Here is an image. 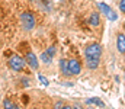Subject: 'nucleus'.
Segmentation results:
<instances>
[{
    "instance_id": "obj_1",
    "label": "nucleus",
    "mask_w": 125,
    "mask_h": 109,
    "mask_svg": "<svg viewBox=\"0 0 125 109\" xmlns=\"http://www.w3.org/2000/svg\"><path fill=\"white\" fill-rule=\"evenodd\" d=\"M21 22H22V26L25 28V31H31L35 26V18L29 12H23L21 15Z\"/></svg>"
},
{
    "instance_id": "obj_2",
    "label": "nucleus",
    "mask_w": 125,
    "mask_h": 109,
    "mask_svg": "<svg viewBox=\"0 0 125 109\" xmlns=\"http://www.w3.org/2000/svg\"><path fill=\"white\" fill-rule=\"evenodd\" d=\"M100 54H102V47L99 44H90L86 47L84 50V57H92V58H100Z\"/></svg>"
},
{
    "instance_id": "obj_3",
    "label": "nucleus",
    "mask_w": 125,
    "mask_h": 109,
    "mask_svg": "<svg viewBox=\"0 0 125 109\" xmlns=\"http://www.w3.org/2000/svg\"><path fill=\"white\" fill-rule=\"evenodd\" d=\"M25 64H26V61H25L23 58H21L19 55H13V57H10V60H9V66H10V69H12L13 71H21V70H23Z\"/></svg>"
},
{
    "instance_id": "obj_4",
    "label": "nucleus",
    "mask_w": 125,
    "mask_h": 109,
    "mask_svg": "<svg viewBox=\"0 0 125 109\" xmlns=\"http://www.w3.org/2000/svg\"><path fill=\"white\" fill-rule=\"evenodd\" d=\"M97 7H99V9H100V12L106 16V19H109V20H116V19H118L116 12H115V10H112L106 3H99V4H97Z\"/></svg>"
},
{
    "instance_id": "obj_5",
    "label": "nucleus",
    "mask_w": 125,
    "mask_h": 109,
    "mask_svg": "<svg viewBox=\"0 0 125 109\" xmlns=\"http://www.w3.org/2000/svg\"><path fill=\"white\" fill-rule=\"evenodd\" d=\"M25 61H26V64L33 69V70H36L39 66H38V58H36V55L33 54V52H28L26 54V57H25Z\"/></svg>"
},
{
    "instance_id": "obj_6",
    "label": "nucleus",
    "mask_w": 125,
    "mask_h": 109,
    "mask_svg": "<svg viewBox=\"0 0 125 109\" xmlns=\"http://www.w3.org/2000/svg\"><path fill=\"white\" fill-rule=\"evenodd\" d=\"M68 70H70V76H73V74H79L80 70H82V66H80V63L77 61V60H68Z\"/></svg>"
},
{
    "instance_id": "obj_7",
    "label": "nucleus",
    "mask_w": 125,
    "mask_h": 109,
    "mask_svg": "<svg viewBox=\"0 0 125 109\" xmlns=\"http://www.w3.org/2000/svg\"><path fill=\"white\" fill-rule=\"evenodd\" d=\"M116 50L121 54H125V35L124 34H118V36H116Z\"/></svg>"
},
{
    "instance_id": "obj_8",
    "label": "nucleus",
    "mask_w": 125,
    "mask_h": 109,
    "mask_svg": "<svg viewBox=\"0 0 125 109\" xmlns=\"http://www.w3.org/2000/svg\"><path fill=\"white\" fill-rule=\"evenodd\" d=\"M99 61H100V58H92V57H86V66H87L90 70L97 69V66H99Z\"/></svg>"
},
{
    "instance_id": "obj_9",
    "label": "nucleus",
    "mask_w": 125,
    "mask_h": 109,
    "mask_svg": "<svg viewBox=\"0 0 125 109\" xmlns=\"http://www.w3.org/2000/svg\"><path fill=\"white\" fill-rule=\"evenodd\" d=\"M60 70L62 71V74L70 76V70H68V60H65V58L60 60Z\"/></svg>"
},
{
    "instance_id": "obj_10",
    "label": "nucleus",
    "mask_w": 125,
    "mask_h": 109,
    "mask_svg": "<svg viewBox=\"0 0 125 109\" xmlns=\"http://www.w3.org/2000/svg\"><path fill=\"white\" fill-rule=\"evenodd\" d=\"M89 22H90V25H92V26H99V23H100L99 13H92V15H90V19H89Z\"/></svg>"
},
{
    "instance_id": "obj_11",
    "label": "nucleus",
    "mask_w": 125,
    "mask_h": 109,
    "mask_svg": "<svg viewBox=\"0 0 125 109\" xmlns=\"http://www.w3.org/2000/svg\"><path fill=\"white\" fill-rule=\"evenodd\" d=\"M3 106H4V109H19L18 108V105H15L12 100H9V99H6L4 102H3Z\"/></svg>"
},
{
    "instance_id": "obj_12",
    "label": "nucleus",
    "mask_w": 125,
    "mask_h": 109,
    "mask_svg": "<svg viewBox=\"0 0 125 109\" xmlns=\"http://www.w3.org/2000/svg\"><path fill=\"white\" fill-rule=\"evenodd\" d=\"M87 103H94V105H97V106L103 108V102H100V99H97V98H92V99H89V100H87Z\"/></svg>"
},
{
    "instance_id": "obj_13",
    "label": "nucleus",
    "mask_w": 125,
    "mask_h": 109,
    "mask_svg": "<svg viewBox=\"0 0 125 109\" xmlns=\"http://www.w3.org/2000/svg\"><path fill=\"white\" fill-rule=\"evenodd\" d=\"M42 61H44V63H51V61H52V55L45 51V52L42 54Z\"/></svg>"
},
{
    "instance_id": "obj_14",
    "label": "nucleus",
    "mask_w": 125,
    "mask_h": 109,
    "mask_svg": "<svg viewBox=\"0 0 125 109\" xmlns=\"http://www.w3.org/2000/svg\"><path fill=\"white\" fill-rule=\"evenodd\" d=\"M119 9H121L122 13H125V0H121L119 1Z\"/></svg>"
},
{
    "instance_id": "obj_15",
    "label": "nucleus",
    "mask_w": 125,
    "mask_h": 109,
    "mask_svg": "<svg viewBox=\"0 0 125 109\" xmlns=\"http://www.w3.org/2000/svg\"><path fill=\"white\" fill-rule=\"evenodd\" d=\"M62 106H64V105H62V102H61V100H58V102L54 105V109H61Z\"/></svg>"
},
{
    "instance_id": "obj_16",
    "label": "nucleus",
    "mask_w": 125,
    "mask_h": 109,
    "mask_svg": "<svg viewBox=\"0 0 125 109\" xmlns=\"http://www.w3.org/2000/svg\"><path fill=\"white\" fill-rule=\"evenodd\" d=\"M39 80H41V81H42V83H44V84H45V86H48V81H47V80H45V77H44V76H42V74H39Z\"/></svg>"
},
{
    "instance_id": "obj_17",
    "label": "nucleus",
    "mask_w": 125,
    "mask_h": 109,
    "mask_svg": "<svg viewBox=\"0 0 125 109\" xmlns=\"http://www.w3.org/2000/svg\"><path fill=\"white\" fill-rule=\"evenodd\" d=\"M73 109H83V108H82V105H80V103H74Z\"/></svg>"
},
{
    "instance_id": "obj_18",
    "label": "nucleus",
    "mask_w": 125,
    "mask_h": 109,
    "mask_svg": "<svg viewBox=\"0 0 125 109\" xmlns=\"http://www.w3.org/2000/svg\"><path fill=\"white\" fill-rule=\"evenodd\" d=\"M61 109H73V108H71V106H68V105H64Z\"/></svg>"
},
{
    "instance_id": "obj_19",
    "label": "nucleus",
    "mask_w": 125,
    "mask_h": 109,
    "mask_svg": "<svg viewBox=\"0 0 125 109\" xmlns=\"http://www.w3.org/2000/svg\"><path fill=\"white\" fill-rule=\"evenodd\" d=\"M124 26H125V23H124Z\"/></svg>"
}]
</instances>
